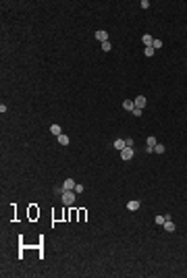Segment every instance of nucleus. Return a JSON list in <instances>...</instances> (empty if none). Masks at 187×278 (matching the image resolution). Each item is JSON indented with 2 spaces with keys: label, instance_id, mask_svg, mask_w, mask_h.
Returning <instances> with one entry per match:
<instances>
[{
  "label": "nucleus",
  "instance_id": "obj_1",
  "mask_svg": "<svg viewBox=\"0 0 187 278\" xmlns=\"http://www.w3.org/2000/svg\"><path fill=\"white\" fill-rule=\"evenodd\" d=\"M75 195H77L75 191H65V193L60 195V199H62L65 206H73V203H75Z\"/></svg>",
  "mask_w": 187,
  "mask_h": 278
},
{
  "label": "nucleus",
  "instance_id": "obj_2",
  "mask_svg": "<svg viewBox=\"0 0 187 278\" xmlns=\"http://www.w3.org/2000/svg\"><path fill=\"white\" fill-rule=\"evenodd\" d=\"M156 143H158V139H156V137H148V139H145V152H148V154H154Z\"/></svg>",
  "mask_w": 187,
  "mask_h": 278
},
{
  "label": "nucleus",
  "instance_id": "obj_3",
  "mask_svg": "<svg viewBox=\"0 0 187 278\" xmlns=\"http://www.w3.org/2000/svg\"><path fill=\"white\" fill-rule=\"evenodd\" d=\"M131 158H133V147H125V149H121V160L129 162Z\"/></svg>",
  "mask_w": 187,
  "mask_h": 278
},
{
  "label": "nucleus",
  "instance_id": "obj_4",
  "mask_svg": "<svg viewBox=\"0 0 187 278\" xmlns=\"http://www.w3.org/2000/svg\"><path fill=\"white\" fill-rule=\"evenodd\" d=\"M145 102H148V100H145V95H137V98L133 100V104H135V108H141V110H143V106H145Z\"/></svg>",
  "mask_w": 187,
  "mask_h": 278
},
{
  "label": "nucleus",
  "instance_id": "obj_5",
  "mask_svg": "<svg viewBox=\"0 0 187 278\" xmlns=\"http://www.w3.org/2000/svg\"><path fill=\"white\" fill-rule=\"evenodd\" d=\"M75 185H77V183H75L73 179H67V181L62 183V189H65V191H73V189H75Z\"/></svg>",
  "mask_w": 187,
  "mask_h": 278
},
{
  "label": "nucleus",
  "instance_id": "obj_6",
  "mask_svg": "<svg viewBox=\"0 0 187 278\" xmlns=\"http://www.w3.org/2000/svg\"><path fill=\"white\" fill-rule=\"evenodd\" d=\"M96 40H100V42L104 44V42H108V33L102 31V29H98V31H96Z\"/></svg>",
  "mask_w": 187,
  "mask_h": 278
},
{
  "label": "nucleus",
  "instance_id": "obj_7",
  "mask_svg": "<svg viewBox=\"0 0 187 278\" xmlns=\"http://www.w3.org/2000/svg\"><path fill=\"white\" fill-rule=\"evenodd\" d=\"M141 42H143V44H145V48H154V38H152V35H150V33H145V35H143V38H141Z\"/></svg>",
  "mask_w": 187,
  "mask_h": 278
},
{
  "label": "nucleus",
  "instance_id": "obj_8",
  "mask_svg": "<svg viewBox=\"0 0 187 278\" xmlns=\"http://www.w3.org/2000/svg\"><path fill=\"white\" fill-rule=\"evenodd\" d=\"M123 108H125L127 112H133V108H135V104H133V100H125V102H123Z\"/></svg>",
  "mask_w": 187,
  "mask_h": 278
},
{
  "label": "nucleus",
  "instance_id": "obj_9",
  "mask_svg": "<svg viewBox=\"0 0 187 278\" xmlns=\"http://www.w3.org/2000/svg\"><path fill=\"white\" fill-rule=\"evenodd\" d=\"M140 201H137V199H133V201H129V203H127V210H131V212H135V210H140Z\"/></svg>",
  "mask_w": 187,
  "mask_h": 278
},
{
  "label": "nucleus",
  "instance_id": "obj_10",
  "mask_svg": "<svg viewBox=\"0 0 187 278\" xmlns=\"http://www.w3.org/2000/svg\"><path fill=\"white\" fill-rule=\"evenodd\" d=\"M50 133H52L54 137H58V135H62V129H60L58 125H52V127H50Z\"/></svg>",
  "mask_w": 187,
  "mask_h": 278
},
{
  "label": "nucleus",
  "instance_id": "obj_11",
  "mask_svg": "<svg viewBox=\"0 0 187 278\" xmlns=\"http://www.w3.org/2000/svg\"><path fill=\"white\" fill-rule=\"evenodd\" d=\"M125 147H127L125 139H117V141H114V149H119V152H121V149H125Z\"/></svg>",
  "mask_w": 187,
  "mask_h": 278
},
{
  "label": "nucleus",
  "instance_id": "obj_12",
  "mask_svg": "<svg viewBox=\"0 0 187 278\" xmlns=\"http://www.w3.org/2000/svg\"><path fill=\"white\" fill-rule=\"evenodd\" d=\"M162 226H164V231H166V232H173V231H175V222H173V220H166Z\"/></svg>",
  "mask_w": 187,
  "mask_h": 278
},
{
  "label": "nucleus",
  "instance_id": "obj_13",
  "mask_svg": "<svg viewBox=\"0 0 187 278\" xmlns=\"http://www.w3.org/2000/svg\"><path fill=\"white\" fill-rule=\"evenodd\" d=\"M58 143H60V145H69V141H71V139H69V135H65V133H62V135H58Z\"/></svg>",
  "mask_w": 187,
  "mask_h": 278
},
{
  "label": "nucleus",
  "instance_id": "obj_14",
  "mask_svg": "<svg viewBox=\"0 0 187 278\" xmlns=\"http://www.w3.org/2000/svg\"><path fill=\"white\" fill-rule=\"evenodd\" d=\"M154 154H164V145H162V143H156V147H154Z\"/></svg>",
  "mask_w": 187,
  "mask_h": 278
},
{
  "label": "nucleus",
  "instance_id": "obj_15",
  "mask_svg": "<svg viewBox=\"0 0 187 278\" xmlns=\"http://www.w3.org/2000/svg\"><path fill=\"white\" fill-rule=\"evenodd\" d=\"M102 50H104V52H110V50H112V44H110V42H104V44H102Z\"/></svg>",
  "mask_w": 187,
  "mask_h": 278
},
{
  "label": "nucleus",
  "instance_id": "obj_16",
  "mask_svg": "<svg viewBox=\"0 0 187 278\" xmlns=\"http://www.w3.org/2000/svg\"><path fill=\"white\" fill-rule=\"evenodd\" d=\"M154 222H156V224H164L166 220H164V216H156V218H154Z\"/></svg>",
  "mask_w": 187,
  "mask_h": 278
},
{
  "label": "nucleus",
  "instance_id": "obj_17",
  "mask_svg": "<svg viewBox=\"0 0 187 278\" xmlns=\"http://www.w3.org/2000/svg\"><path fill=\"white\" fill-rule=\"evenodd\" d=\"M143 54H145V56H154V48H152V46L145 48V50H143Z\"/></svg>",
  "mask_w": 187,
  "mask_h": 278
},
{
  "label": "nucleus",
  "instance_id": "obj_18",
  "mask_svg": "<svg viewBox=\"0 0 187 278\" xmlns=\"http://www.w3.org/2000/svg\"><path fill=\"white\" fill-rule=\"evenodd\" d=\"M158 48H162V40H154V50H158Z\"/></svg>",
  "mask_w": 187,
  "mask_h": 278
},
{
  "label": "nucleus",
  "instance_id": "obj_19",
  "mask_svg": "<svg viewBox=\"0 0 187 278\" xmlns=\"http://www.w3.org/2000/svg\"><path fill=\"white\" fill-rule=\"evenodd\" d=\"M125 143H127V147H133V143H135V141H133L131 137H127V139H125Z\"/></svg>",
  "mask_w": 187,
  "mask_h": 278
},
{
  "label": "nucleus",
  "instance_id": "obj_20",
  "mask_svg": "<svg viewBox=\"0 0 187 278\" xmlns=\"http://www.w3.org/2000/svg\"><path fill=\"white\" fill-rule=\"evenodd\" d=\"M133 116H141V108H133Z\"/></svg>",
  "mask_w": 187,
  "mask_h": 278
},
{
  "label": "nucleus",
  "instance_id": "obj_21",
  "mask_svg": "<svg viewBox=\"0 0 187 278\" xmlns=\"http://www.w3.org/2000/svg\"><path fill=\"white\" fill-rule=\"evenodd\" d=\"M73 191H75V193H81V191H83V185H75Z\"/></svg>",
  "mask_w": 187,
  "mask_h": 278
},
{
  "label": "nucleus",
  "instance_id": "obj_22",
  "mask_svg": "<svg viewBox=\"0 0 187 278\" xmlns=\"http://www.w3.org/2000/svg\"><path fill=\"white\" fill-rule=\"evenodd\" d=\"M141 8H150V2L148 0H141Z\"/></svg>",
  "mask_w": 187,
  "mask_h": 278
}]
</instances>
